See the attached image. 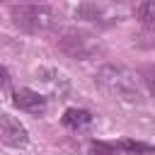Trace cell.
Instances as JSON below:
<instances>
[{"label": "cell", "mask_w": 155, "mask_h": 155, "mask_svg": "<svg viewBox=\"0 0 155 155\" xmlns=\"http://www.w3.org/2000/svg\"><path fill=\"white\" fill-rule=\"evenodd\" d=\"M140 75H136L133 70H128L126 65H102L97 73H94V82L109 92L111 97H116L119 102H126V104H138L143 99V87H140Z\"/></svg>", "instance_id": "obj_1"}, {"label": "cell", "mask_w": 155, "mask_h": 155, "mask_svg": "<svg viewBox=\"0 0 155 155\" xmlns=\"http://www.w3.org/2000/svg\"><path fill=\"white\" fill-rule=\"evenodd\" d=\"M12 104H15L19 111H27V114H31V116H41V114L46 111V107H48L46 97H44L41 92H36V90H29V87L17 90V92L12 94Z\"/></svg>", "instance_id": "obj_5"}, {"label": "cell", "mask_w": 155, "mask_h": 155, "mask_svg": "<svg viewBox=\"0 0 155 155\" xmlns=\"http://www.w3.org/2000/svg\"><path fill=\"white\" fill-rule=\"evenodd\" d=\"M75 15H78L80 19H85V22H90V24H99V27H107V24L119 22V15H114L111 10H107V7L97 5V2H87V5H82Z\"/></svg>", "instance_id": "obj_6"}, {"label": "cell", "mask_w": 155, "mask_h": 155, "mask_svg": "<svg viewBox=\"0 0 155 155\" xmlns=\"http://www.w3.org/2000/svg\"><path fill=\"white\" fill-rule=\"evenodd\" d=\"M138 75H140V80H143V85H145V90L155 97V63H148V65H143L140 70H138Z\"/></svg>", "instance_id": "obj_11"}, {"label": "cell", "mask_w": 155, "mask_h": 155, "mask_svg": "<svg viewBox=\"0 0 155 155\" xmlns=\"http://www.w3.org/2000/svg\"><path fill=\"white\" fill-rule=\"evenodd\" d=\"M56 46L63 56L75 58V61H90L97 58L102 53V44L99 39L87 31V29H78V27H68L56 36Z\"/></svg>", "instance_id": "obj_3"}, {"label": "cell", "mask_w": 155, "mask_h": 155, "mask_svg": "<svg viewBox=\"0 0 155 155\" xmlns=\"http://www.w3.org/2000/svg\"><path fill=\"white\" fill-rule=\"evenodd\" d=\"M12 24L27 34H48L61 24V12L44 2H22L10 10Z\"/></svg>", "instance_id": "obj_2"}, {"label": "cell", "mask_w": 155, "mask_h": 155, "mask_svg": "<svg viewBox=\"0 0 155 155\" xmlns=\"http://www.w3.org/2000/svg\"><path fill=\"white\" fill-rule=\"evenodd\" d=\"M7 82H10V73H7V68L0 65V87H5Z\"/></svg>", "instance_id": "obj_13"}, {"label": "cell", "mask_w": 155, "mask_h": 155, "mask_svg": "<svg viewBox=\"0 0 155 155\" xmlns=\"http://www.w3.org/2000/svg\"><path fill=\"white\" fill-rule=\"evenodd\" d=\"M0 140L10 148H24L29 143V133L19 119L12 114H0Z\"/></svg>", "instance_id": "obj_4"}, {"label": "cell", "mask_w": 155, "mask_h": 155, "mask_svg": "<svg viewBox=\"0 0 155 155\" xmlns=\"http://www.w3.org/2000/svg\"><path fill=\"white\" fill-rule=\"evenodd\" d=\"M119 145H109V143H92L90 145V155H116Z\"/></svg>", "instance_id": "obj_12"}, {"label": "cell", "mask_w": 155, "mask_h": 155, "mask_svg": "<svg viewBox=\"0 0 155 155\" xmlns=\"http://www.w3.org/2000/svg\"><path fill=\"white\" fill-rule=\"evenodd\" d=\"M136 19L148 27V29H155V0H143L138 7H136Z\"/></svg>", "instance_id": "obj_9"}, {"label": "cell", "mask_w": 155, "mask_h": 155, "mask_svg": "<svg viewBox=\"0 0 155 155\" xmlns=\"http://www.w3.org/2000/svg\"><path fill=\"white\" fill-rule=\"evenodd\" d=\"M90 124H92V114H90L87 109L73 107V109H68V111L63 114V126H68V128H73V131H82V128H87Z\"/></svg>", "instance_id": "obj_8"}, {"label": "cell", "mask_w": 155, "mask_h": 155, "mask_svg": "<svg viewBox=\"0 0 155 155\" xmlns=\"http://www.w3.org/2000/svg\"><path fill=\"white\" fill-rule=\"evenodd\" d=\"M36 80L44 82V85H48V87H51L53 92H58V94H65V92H68V78H65L63 73H58V70L41 68V70H36Z\"/></svg>", "instance_id": "obj_7"}, {"label": "cell", "mask_w": 155, "mask_h": 155, "mask_svg": "<svg viewBox=\"0 0 155 155\" xmlns=\"http://www.w3.org/2000/svg\"><path fill=\"white\" fill-rule=\"evenodd\" d=\"M119 150H126L128 155H155L153 145H145V143H138V140H124L119 145Z\"/></svg>", "instance_id": "obj_10"}]
</instances>
